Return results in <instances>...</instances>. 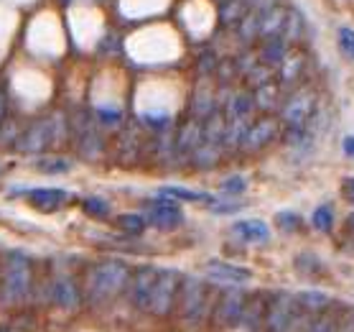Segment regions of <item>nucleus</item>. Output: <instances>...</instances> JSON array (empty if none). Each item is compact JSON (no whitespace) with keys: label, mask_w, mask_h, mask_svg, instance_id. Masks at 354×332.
I'll list each match as a JSON object with an SVG mask.
<instances>
[{"label":"nucleus","mask_w":354,"mask_h":332,"mask_svg":"<svg viewBox=\"0 0 354 332\" xmlns=\"http://www.w3.org/2000/svg\"><path fill=\"white\" fill-rule=\"evenodd\" d=\"M33 169L41 171V174L54 177V174H66V171H72L74 161L72 159H64V156H41V159L33 161Z\"/></svg>","instance_id":"c85d7f7f"},{"label":"nucleus","mask_w":354,"mask_h":332,"mask_svg":"<svg viewBox=\"0 0 354 332\" xmlns=\"http://www.w3.org/2000/svg\"><path fill=\"white\" fill-rule=\"evenodd\" d=\"M248 10L250 8L245 0H225L219 8V21H222V26H237L248 16Z\"/></svg>","instance_id":"2f4dec72"},{"label":"nucleus","mask_w":354,"mask_h":332,"mask_svg":"<svg viewBox=\"0 0 354 332\" xmlns=\"http://www.w3.org/2000/svg\"><path fill=\"white\" fill-rule=\"evenodd\" d=\"M178 312L186 322H199L209 312V286L199 276H181L176 297Z\"/></svg>","instance_id":"7ed1b4c3"},{"label":"nucleus","mask_w":354,"mask_h":332,"mask_svg":"<svg viewBox=\"0 0 354 332\" xmlns=\"http://www.w3.org/2000/svg\"><path fill=\"white\" fill-rule=\"evenodd\" d=\"M48 118V133H51V146H62L69 136V123L64 121V113H51Z\"/></svg>","instance_id":"f704fd0d"},{"label":"nucleus","mask_w":354,"mask_h":332,"mask_svg":"<svg viewBox=\"0 0 354 332\" xmlns=\"http://www.w3.org/2000/svg\"><path fill=\"white\" fill-rule=\"evenodd\" d=\"M311 225H314V230H319V233H331V230H334V210H331V204L316 207L314 215H311Z\"/></svg>","instance_id":"e433bc0d"},{"label":"nucleus","mask_w":354,"mask_h":332,"mask_svg":"<svg viewBox=\"0 0 354 332\" xmlns=\"http://www.w3.org/2000/svg\"><path fill=\"white\" fill-rule=\"evenodd\" d=\"M145 222L158 230H176L184 222V212L178 207L176 200H171L166 195H158L156 200L145 202Z\"/></svg>","instance_id":"0eeeda50"},{"label":"nucleus","mask_w":354,"mask_h":332,"mask_svg":"<svg viewBox=\"0 0 354 332\" xmlns=\"http://www.w3.org/2000/svg\"><path fill=\"white\" fill-rule=\"evenodd\" d=\"M283 138H286V143H290V146H301V143L308 141V133L304 128H286L283 130Z\"/></svg>","instance_id":"8fccbe9b"},{"label":"nucleus","mask_w":354,"mask_h":332,"mask_svg":"<svg viewBox=\"0 0 354 332\" xmlns=\"http://www.w3.org/2000/svg\"><path fill=\"white\" fill-rule=\"evenodd\" d=\"M225 128H227V121H225V115H222V110L212 113L209 118H204V121H201V136H204V143H219V146H222Z\"/></svg>","instance_id":"bb28decb"},{"label":"nucleus","mask_w":354,"mask_h":332,"mask_svg":"<svg viewBox=\"0 0 354 332\" xmlns=\"http://www.w3.org/2000/svg\"><path fill=\"white\" fill-rule=\"evenodd\" d=\"M296 271L304 276H311V274H319L322 271V263H319V259L316 256H311V253H304V256H298L296 259Z\"/></svg>","instance_id":"c03bdc74"},{"label":"nucleus","mask_w":354,"mask_h":332,"mask_svg":"<svg viewBox=\"0 0 354 332\" xmlns=\"http://www.w3.org/2000/svg\"><path fill=\"white\" fill-rule=\"evenodd\" d=\"M232 62H234V72L242 74V77H248V74L260 64V62H258V51H250V49L242 51L240 57L232 59Z\"/></svg>","instance_id":"ea45409f"},{"label":"nucleus","mask_w":354,"mask_h":332,"mask_svg":"<svg viewBox=\"0 0 354 332\" xmlns=\"http://www.w3.org/2000/svg\"><path fill=\"white\" fill-rule=\"evenodd\" d=\"M275 222H278V227H281L283 233H296L298 227H301V222L304 220L298 218L296 212H290V210H283L275 215Z\"/></svg>","instance_id":"a19ab883"},{"label":"nucleus","mask_w":354,"mask_h":332,"mask_svg":"<svg viewBox=\"0 0 354 332\" xmlns=\"http://www.w3.org/2000/svg\"><path fill=\"white\" fill-rule=\"evenodd\" d=\"M219 77V82L222 85H230L232 82V77H237V72H234V62L232 59H222L217 64V72H214Z\"/></svg>","instance_id":"de8ad7c7"},{"label":"nucleus","mask_w":354,"mask_h":332,"mask_svg":"<svg viewBox=\"0 0 354 332\" xmlns=\"http://www.w3.org/2000/svg\"><path fill=\"white\" fill-rule=\"evenodd\" d=\"M219 189H222L225 195H242V192L248 189V179L240 177V174H234V177H227L225 182H219Z\"/></svg>","instance_id":"a18cd8bd"},{"label":"nucleus","mask_w":354,"mask_h":332,"mask_svg":"<svg viewBox=\"0 0 354 332\" xmlns=\"http://www.w3.org/2000/svg\"><path fill=\"white\" fill-rule=\"evenodd\" d=\"M212 113H217V100H214V89L207 80H201L196 85L192 95V118L194 121H204Z\"/></svg>","instance_id":"2eb2a0df"},{"label":"nucleus","mask_w":354,"mask_h":332,"mask_svg":"<svg viewBox=\"0 0 354 332\" xmlns=\"http://www.w3.org/2000/svg\"><path fill=\"white\" fill-rule=\"evenodd\" d=\"M6 107H8V95L0 89V123H3V118H6Z\"/></svg>","instance_id":"13d9d810"},{"label":"nucleus","mask_w":354,"mask_h":332,"mask_svg":"<svg viewBox=\"0 0 354 332\" xmlns=\"http://www.w3.org/2000/svg\"><path fill=\"white\" fill-rule=\"evenodd\" d=\"M102 151H105V141H102L100 133L89 130V133L80 136V156L82 159H87V161H97V159L102 156Z\"/></svg>","instance_id":"c756f323"},{"label":"nucleus","mask_w":354,"mask_h":332,"mask_svg":"<svg viewBox=\"0 0 354 332\" xmlns=\"http://www.w3.org/2000/svg\"><path fill=\"white\" fill-rule=\"evenodd\" d=\"M178 286H181V274L174 268H158L156 274L153 292H151V302H148V312L156 317H166L171 309L176 307Z\"/></svg>","instance_id":"39448f33"},{"label":"nucleus","mask_w":354,"mask_h":332,"mask_svg":"<svg viewBox=\"0 0 354 332\" xmlns=\"http://www.w3.org/2000/svg\"><path fill=\"white\" fill-rule=\"evenodd\" d=\"M51 146V133H48V118H41L33 125H28L26 130L18 133V138L13 141V148L24 156H36L41 151H46Z\"/></svg>","instance_id":"6e6552de"},{"label":"nucleus","mask_w":354,"mask_h":332,"mask_svg":"<svg viewBox=\"0 0 354 332\" xmlns=\"http://www.w3.org/2000/svg\"><path fill=\"white\" fill-rule=\"evenodd\" d=\"M252 105L260 113H273L283 105V87L278 82H268L263 87L252 89Z\"/></svg>","instance_id":"f3484780"},{"label":"nucleus","mask_w":354,"mask_h":332,"mask_svg":"<svg viewBox=\"0 0 354 332\" xmlns=\"http://www.w3.org/2000/svg\"><path fill=\"white\" fill-rule=\"evenodd\" d=\"M232 233L245 243H268L270 241V227L263 220H237L232 222Z\"/></svg>","instance_id":"a211bd4d"},{"label":"nucleus","mask_w":354,"mask_h":332,"mask_svg":"<svg viewBox=\"0 0 354 332\" xmlns=\"http://www.w3.org/2000/svg\"><path fill=\"white\" fill-rule=\"evenodd\" d=\"M204 276L214 283L237 286V289H240L242 283H248L250 279H252V271L242 266H234V263H227V261H207V263H204Z\"/></svg>","instance_id":"9d476101"},{"label":"nucleus","mask_w":354,"mask_h":332,"mask_svg":"<svg viewBox=\"0 0 354 332\" xmlns=\"http://www.w3.org/2000/svg\"><path fill=\"white\" fill-rule=\"evenodd\" d=\"M319 95L314 87H298L278 110H281V123L286 128H304L316 113Z\"/></svg>","instance_id":"20e7f679"},{"label":"nucleus","mask_w":354,"mask_h":332,"mask_svg":"<svg viewBox=\"0 0 354 332\" xmlns=\"http://www.w3.org/2000/svg\"><path fill=\"white\" fill-rule=\"evenodd\" d=\"M33 286V268L31 259L21 251H10L6 256V271L0 281V299L6 304H18L28 297Z\"/></svg>","instance_id":"f03ea898"},{"label":"nucleus","mask_w":354,"mask_h":332,"mask_svg":"<svg viewBox=\"0 0 354 332\" xmlns=\"http://www.w3.org/2000/svg\"><path fill=\"white\" fill-rule=\"evenodd\" d=\"M130 268L118 259L100 261L87 271V292L95 302H110L128 286Z\"/></svg>","instance_id":"f257e3e1"},{"label":"nucleus","mask_w":354,"mask_h":332,"mask_svg":"<svg viewBox=\"0 0 354 332\" xmlns=\"http://www.w3.org/2000/svg\"><path fill=\"white\" fill-rule=\"evenodd\" d=\"M115 225L120 227L125 235H130V238H138V235L145 233L148 222H145V218L143 215H138V212H122V215L115 218Z\"/></svg>","instance_id":"473e14b6"},{"label":"nucleus","mask_w":354,"mask_h":332,"mask_svg":"<svg viewBox=\"0 0 354 332\" xmlns=\"http://www.w3.org/2000/svg\"><path fill=\"white\" fill-rule=\"evenodd\" d=\"M217 64H219L217 54H214V51H204L199 57V62H196V69H199L201 80H207V77H212V74L217 72Z\"/></svg>","instance_id":"79ce46f5"},{"label":"nucleus","mask_w":354,"mask_h":332,"mask_svg":"<svg viewBox=\"0 0 354 332\" xmlns=\"http://www.w3.org/2000/svg\"><path fill=\"white\" fill-rule=\"evenodd\" d=\"M156 274L158 268L153 266H140L136 274L130 276V299L138 309L148 312V302H151V292H153V283H156Z\"/></svg>","instance_id":"f8f14e48"},{"label":"nucleus","mask_w":354,"mask_h":332,"mask_svg":"<svg viewBox=\"0 0 354 332\" xmlns=\"http://www.w3.org/2000/svg\"><path fill=\"white\" fill-rule=\"evenodd\" d=\"M161 195L171 197V200H181V202H204V204H212L214 202V197L207 195V192H196V189H186V186H163Z\"/></svg>","instance_id":"7c9ffc66"},{"label":"nucleus","mask_w":354,"mask_h":332,"mask_svg":"<svg viewBox=\"0 0 354 332\" xmlns=\"http://www.w3.org/2000/svg\"><path fill=\"white\" fill-rule=\"evenodd\" d=\"M143 123L145 125H151V128H166V125H169V115H158V113H145L143 115Z\"/></svg>","instance_id":"603ef678"},{"label":"nucleus","mask_w":354,"mask_h":332,"mask_svg":"<svg viewBox=\"0 0 354 332\" xmlns=\"http://www.w3.org/2000/svg\"><path fill=\"white\" fill-rule=\"evenodd\" d=\"M346 222H349V227H352V230H354V212H352V215H349V218H346Z\"/></svg>","instance_id":"bf43d9fd"},{"label":"nucleus","mask_w":354,"mask_h":332,"mask_svg":"<svg viewBox=\"0 0 354 332\" xmlns=\"http://www.w3.org/2000/svg\"><path fill=\"white\" fill-rule=\"evenodd\" d=\"M281 133V123L266 115V118H260V121L250 123L248 133H245V141H242V151H248V154H255L260 148H266L270 141H275V136Z\"/></svg>","instance_id":"9b49d317"},{"label":"nucleus","mask_w":354,"mask_h":332,"mask_svg":"<svg viewBox=\"0 0 354 332\" xmlns=\"http://www.w3.org/2000/svg\"><path fill=\"white\" fill-rule=\"evenodd\" d=\"M95 118H97V123L105 125V128H118V125L122 123L120 110H107V107H100V110L95 113Z\"/></svg>","instance_id":"49530a36"},{"label":"nucleus","mask_w":354,"mask_h":332,"mask_svg":"<svg viewBox=\"0 0 354 332\" xmlns=\"http://www.w3.org/2000/svg\"><path fill=\"white\" fill-rule=\"evenodd\" d=\"M263 317H266V302L260 297H248L245 299V309H242L240 324L248 327V330H258L263 324Z\"/></svg>","instance_id":"393cba45"},{"label":"nucleus","mask_w":354,"mask_h":332,"mask_svg":"<svg viewBox=\"0 0 354 332\" xmlns=\"http://www.w3.org/2000/svg\"><path fill=\"white\" fill-rule=\"evenodd\" d=\"M273 69L270 67H263V64H258L252 72L248 74V82H250V87L255 89V87H263V85H268V82H273Z\"/></svg>","instance_id":"37998d69"},{"label":"nucleus","mask_w":354,"mask_h":332,"mask_svg":"<svg viewBox=\"0 0 354 332\" xmlns=\"http://www.w3.org/2000/svg\"><path fill=\"white\" fill-rule=\"evenodd\" d=\"M234 28H237V36H240L242 44H252V41L258 39V13L248 10V16L242 18Z\"/></svg>","instance_id":"c9c22d12"},{"label":"nucleus","mask_w":354,"mask_h":332,"mask_svg":"<svg viewBox=\"0 0 354 332\" xmlns=\"http://www.w3.org/2000/svg\"><path fill=\"white\" fill-rule=\"evenodd\" d=\"M120 49V41H118V36H115V33H110V36H105V39H102V44H100V51H118Z\"/></svg>","instance_id":"6e6d98bb"},{"label":"nucleus","mask_w":354,"mask_h":332,"mask_svg":"<svg viewBox=\"0 0 354 332\" xmlns=\"http://www.w3.org/2000/svg\"><path fill=\"white\" fill-rule=\"evenodd\" d=\"M342 151H344V156L354 159V136H346L344 141H342Z\"/></svg>","instance_id":"4d7b16f0"},{"label":"nucleus","mask_w":354,"mask_h":332,"mask_svg":"<svg viewBox=\"0 0 354 332\" xmlns=\"http://www.w3.org/2000/svg\"><path fill=\"white\" fill-rule=\"evenodd\" d=\"M283 24H286V8L275 6V8L266 10L263 16H258V39H273V36H281Z\"/></svg>","instance_id":"5701e85b"},{"label":"nucleus","mask_w":354,"mask_h":332,"mask_svg":"<svg viewBox=\"0 0 354 332\" xmlns=\"http://www.w3.org/2000/svg\"><path fill=\"white\" fill-rule=\"evenodd\" d=\"M304 67H306V57L290 49L288 57L283 59V64L278 67V85H281V87H288V85L298 82L304 77Z\"/></svg>","instance_id":"412c9836"},{"label":"nucleus","mask_w":354,"mask_h":332,"mask_svg":"<svg viewBox=\"0 0 354 332\" xmlns=\"http://www.w3.org/2000/svg\"><path fill=\"white\" fill-rule=\"evenodd\" d=\"M245 294L237 289V286H227L222 297H219L217 307H214V320H217L219 327H237L242 317V309H245Z\"/></svg>","instance_id":"1a4fd4ad"},{"label":"nucleus","mask_w":354,"mask_h":332,"mask_svg":"<svg viewBox=\"0 0 354 332\" xmlns=\"http://www.w3.org/2000/svg\"><path fill=\"white\" fill-rule=\"evenodd\" d=\"M26 197H28V202H31L36 210L57 212L72 200V192L57 189V186H39V189H26Z\"/></svg>","instance_id":"ddd939ff"},{"label":"nucleus","mask_w":354,"mask_h":332,"mask_svg":"<svg viewBox=\"0 0 354 332\" xmlns=\"http://www.w3.org/2000/svg\"><path fill=\"white\" fill-rule=\"evenodd\" d=\"M298 317V304L293 294L278 292L266 302V327L268 332H290Z\"/></svg>","instance_id":"423d86ee"},{"label":"nucleus","mask_w":354,"mask_h":332,"mask_svg":"<svg viewBox=\"0 0 354 332\" xmlns=\"http://www.w3.org/2000/svg\"><path fill=\"white\" fill-rule=\"evenodd\" d=\"M242 207H245V202H214L209 204V210L214 212V215H234V212H240Z\"/></svg>","instance_id":"09e8293b"},{"label":"nucleus","mask_w":354,"mask_h":332,"mask_svg":"<svg viewBox=\"0 0 354 332\" xmlns=\"http://www.w3.org/2000/svg\"><path fill=\"white\" fill-rule=\"evenodd\" d=\"M248 128H250L248 121H230L227 123L225 136H222V148H240L242 141H245Z\"/></svg>","instance_id":"72a5a7b5"},{"label":"nucleus","mask_w":354,"mask_h":332,"mask_svg":"<svg viewBox=\"0 0 354 332\" xmlns=\"http://www.w3.org/2000/svg\"><path fill=\"white\" fill-rule=\"evenodd\" d=\"M82 207H84V212H87L89 218H110V212H113V207H110V202H107L105 197H84V202H82Z\"/></svg>","instance_id":"4c0bfd02"},{"label":"nucleus","mask_w":354,"mask_h":332,"mask_svg":"<svg viewBox=\"0 0 354 332\" xmlns=\"http://www.w3.org/2000/svg\"><path fill=\"white\" fill-rule=\"evenodd\" d=\"M255 113L252 105V92H232L230 103L225 105V121H250V115Z\"/></svg>","instance_id":"4be33fe9"},{"label":"nucleus","mask_w":354,"mask_h":332,"mask_svg":"<svg viewBox=\"0 0 354 332\" xmlns=\"http://www.w3.org/2000/svg\"><path fill=\"white\" fill-rule=\"evenodd\" d=\"M337 332H354V307L344 309V315L337 320Z\"/></svg>","instance_id":"3c124183"},{"label":"nucleus","mask_w":354,"mask_h":332,"mask_svg":"<svg viewBox=\"0 0 354 332\" xmlns=\"http://www.w3.org/2000/svg\"><path fill=\"white\" fill-rule=\"evenodd\" d=\"M281 39L293 46L298 41L304 39V16L298 13V10L288 8L286 10V24H283V31H281Z\"/></svg>","instance_id":"cd10ccee"},{"label":"nucleus","mask_w":354,"mask_h":332,"mask_svg":"<svg viewBox=\"0 0 354 332\" xmlns=\"http://www.w3.org/2000/svg\"><path fill=\"white\" fill-rule=\"evenodd\" d=\"M222 151L225 148L219 146V143H201L192 151V161L196 169H212V166H217V161L222 159Z\"/></svg>","instance_id":"a878e982"},{"label":"nucleus","mask_w":354,"mask_h":332,"mask_svg":"<svg viewBox=\"0 0 354 332\" xmlns=\"http://www.w3.org/2000/svg\"><path fill=\"white\" fill-rule=\"evenodd\" d=\"M342 197H344L346 204H352L354 207V177L342 179Z\"/></svg>","instance_id":"864d4df0"},{"label":"nucleus","mask_w":354,"mask_h":332,"mask_svg":"<svg viewBox=\"0 0 354 332\" xmlns=\"http://www.w3.org/2000/svg\"><path fill=\"white\" fill-rule=\"evenodd\" d=\"M275 6H278V0H252V3H250V10L258 13V16H263L266 10L275 8Z\"/></svg>","instance_id":"5fc2aeb1"},{"label":"nucleus","mask_w":354,"mask_h":332,"mask_svg":"<svg viewBox=\"0 0 354 332\" xmlns=\"http://www.w3.org/2000/svg\"><path fill=\"white\" fill-rule=\"evenodd\" d=\"M48 299L62 309H77L82 304V292L72 276H59L48 286Z\"/></svg>","instance_id":"4468645a"},{"label":"nucleus","mask_w":354,"mask_h":332,"mask_svg":"<svg viewBox=\"0 0 354 332\" xmlns=\"http://www.w3.org/2000/svg\"><path fill=\"white\" fill-rule=\"evenodd\" d=\"M288 51H290V46L281 39V36L263 39V44H260V49H258V62L263 67H270V69L275 72V69L283 64V59L288 57Z\"/></svg>","instance_id":"dca6fc26"},{"label":"nucleus","mask_w":354,"mask_h":332,"mask_svg":"<svg viewBox=\"0 0 354 332\" xmlns=\"http://www.w3.org/2000/svg\"><path fill=\"white\" fill-rule=\"evenodd\" d=\"M296 304L298 309H304L308 315H322V312H326L334 304V299L324 292H301L296 294Z\"/></svg>","instance_id":"b1692460"},{"label":"nucleus","mask_w":354,"mask_h":332,"mask_svg":"<svg viewBox=\"0 0 354 332\" xmlns=\"http://www.w3.org/2000/svg\"><path fill=\"white\" fill-rule=\"evenodd\" d=\"M204 143V136H201V121H186L176 133V141H174V151L178 154H192L194 148Z\"/></svg>","instance_id":"6ab92c4d"},{"label":"nucleus","mask_w":354,"mask_h":332,"mask_svg":"<svg viewBox=\"0 0 354 332\" xmlns=\"http://www.w3.org/2000/svg\"><path fill=\"white\" fill-rule=\"evenodd\" d=\"M337 46L346 59H352L354 62V28H349V26H342V28H339Z\"/></svg>","instance_id":"58836bf2"},{"label":"nucleus","mask_w":354,"mask_h":332,"mask_svg":"<svg viewBox=\"0 0 354 332\" xmlns=\"http://www.w3.org/2000/svg\"><path fill=\"white\" fill-rule=\"evenodd\" d=\"M293 327H298L301 332H337V317L331 315H308L304 309H298V317Z\"/></svg>","instance_id":"aec40b11"}]
</instances>
